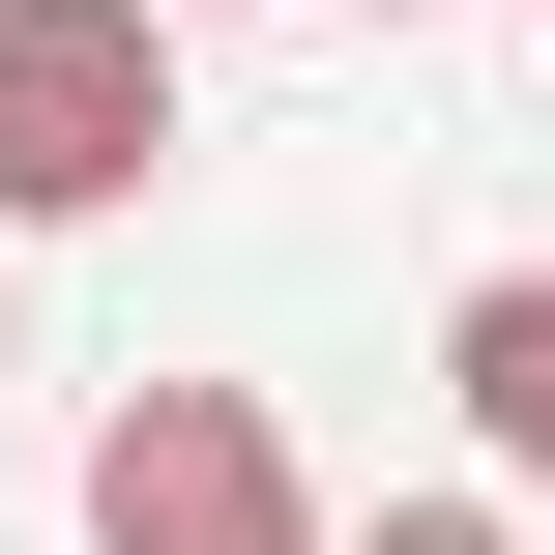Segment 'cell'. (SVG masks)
Instances as JSON below:
<instances>
[{
	"label": "cell",
	"instance_id": "1",
	"mask_svg": "<svg viewBox=\"0 0 555 555\" xmlns=\"http://www.w3.org/2000/svg\"><path fill=\"white\" fill-rule=\"evenodd\" d=\"M176 176V29L146 0H0V234H117Z\"/></svg>",
	"mask_w": 555,
	"mask_h": 555
},
{
	"label": "cell",
	"instance_id": "2",
	"mask_svg": "<svg viewBox=\"0 0 555 555\" xmlns=\"http://www.w3.org/2000/svg\"><path fill=\"white\" fill-rule=\"evenodd\" d=\"M88 555H322V468L263 380H117L88 410Z\"/></svg>",
	"mask_w": 555,
	"mask_h": 555
},
{
	"label": "cell",
	"instance_id": "3",
	"mask_svg": "<svg viewBox=\"0 0 555 555\" xmlns=\"http://www.w3.org/2000/svg\"><path fill=\"white\" fill-rule=\"evenodd\" d=\"M439 410H468L498 498H555V263H468L439 293Z\"/></svg>",
	"mask_w": 555,
	"mask_h": 555
},
{
	"label": "cell",
	"instance_id": "4",
	"mask_svg": "<svg viewBox=\"0 0 555 555\" xmlns=\"http://www.w3.org/2000/svg\"><path fill=\"white\" fill-rule=\"evenodd\" d=\"M322 555H527L498 498H380V527H322Z\"/></svg>",
	"mask_w": 555,
	"mask_h": 555
},
{
	"label": "cell",
	"instance_id": "5",
	"mask_svg": "<svg viewBox=\"0 0 555 555\" xmlns=\"http://www.w3.org/2000/svg\"><path fill=\"white\" fill-rule=\"evenodd\" d=\"M146 29H234V0H146Z\"/></svg>",
	"mask_w": 555,
	"mask_h": 555
},
{
	"label": "cell",
	"instance_id": "6",
	"mask_svg": "<svg viewBox=\"0 0 555 555\" xmlns=\"http://www.w3.org/2000/svg\"><path fill=\"white\" fill-rule=\"evenodd\" d=\"M351 29H439V0H351Z\"/></svg>",
	"mask_w": 555,
	"mask_h": 555
},
{
	"label": "cell",
	"instance_id": "7",
	"mask_svg": "<svg viewBox=\"0 0 555 555\" xmlns=\"http://www.w3.org/2000/svg\"><path fill=\"white\" fill-rule=\"evenodd\" d=\"M0 380H29V322H0Z\"/></svg>",
	"mask_w": 555,
	"mask_h": 555
},
{
	"label": "cell",
	"instance_id": "8",
	"mask_svg": "<svg viewBox=\"0 0 555 555\" xmlns=\"http://www.w3.org/2000/svg\"><path fill=\"white\" fill-rule=\"evenodd\" d=\"M527 29H555V0H527Z\"/></svg>",
	"mask_w": 555,
	"mask_h": 555
}]
</instances>
